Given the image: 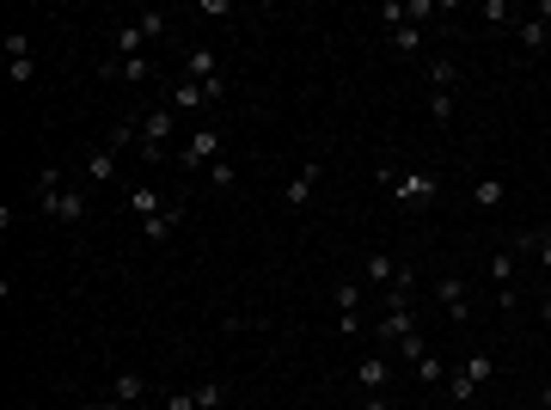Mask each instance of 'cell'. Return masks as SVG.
Listing matches in <instances>:
<instances>
[{"label": "cell", "mask_w": 551, "mask_h": 410, "mask_svg": "<svg viewBox=\"0 0 551 410\" xmlns=\"http://www.w3.org/2000/svg\"><path fill=\"white\" fill-rule=\"evenodd\" d=\"M362 410H392V405H387V398H367V405H362Z\"/></svg>", "instance_id": "836d02e7"}, {"label": "cell", "mask_w": 551, "mask_h": 410, "mask_svg": "<svg viewBox=\"0 0 551 410\" xmlns=\"http://www.w3.org/2000/svg\"><path fill=\"white\" fill-rule=\"evenodd\" d=\"M178 221H184V208H160V215H147V221H142V233L154 239V246H165V239L178 233Z\"/></svg>", "instance_id": "9a60e30c"}, {"label": "cell", "mask_w": 551, "mask_h": 410, "mask_svg": "<svg viewBox=\"0 0 551 410\" xmlns=\"http://www.w3.org/2000/svg\"><path fill=\"white\" fill-rule=\"evenodd\" d=\"M387 380H392L387 355H367V362H355V386H362L367 398H380V392H387Z\"/></svg>", "instance_id": "ba28073f"}, {"label": "cell", "mask_w": 551, "mask_h": 410, "mask_svg": "<svg viewBox=\"0 0 551 410\" xmlns=\"http://www.w3.org/2000/svg\"><path fill=\"white\" fill-rule=\"evenodd\" d=\"M92 410H160V405H111V398H104V405H92Z\"/></svg>", "instance_id": "d6a6232c"}, {"label": "cell", "mask_w": 551, "mask_h": 410, "mask_svg": "<svg viewBox=\"0 0 551 410\" xmlns=\"http://www.w3.org/2000/svg\"><path fill=\"white\" fill-rule=\"evenodd\" d=\"M521 251H527V258H539V264L551 269V233H546V226H527V233L514 239V258H521Z\"/></svg>", "instance_id": "e0dca14e"}, {"label": "cell", "mask_w": 551, "mask_h": 410, "mask_svg": "<svg viewBox=\"0 0 551 410\" xmlns=\"http://www.w3.org/2000/svg\"><path fill=\"white\" fill-rule=\"evenodd\" d=\"M331 294H337V312H344V319H337V331H344V337H355V325H362V319H355V312H362V282H349V276H344Z\"/></svg>", "instance_id": "52a82bcc"}, {"label": "cell", "mask_w": 551, "mask_h": 410, "mask_svg": "<svg viewBox=\"0 0 551 410\" xmlns=\"http://www.w3.org/2000/svg\"><path fill=\"white\" fill-rule=\"evenodd\" d=\"M410 331H417V312H387V319H380V337H387V343H398Z\"/></svg>", "instance_id": "ffe728a7"}, {"label": "cell", "mask_w": 551, "mask_h": 410, "mask_svg": "<svg viewBox=\"0 0 551 410\" xmlns=\"http://www.w3.org/2000/svg\"><path fill=\"white\" fill-rule=\"evenodd\" d=\"M172 129H178V110H172V104H160V110H142V160H147V165L165 160Z\"/></svg>", "instance_id": "7a4b0ae2"}, {"label": "cell", "mask_w": 551, "mask_h": 410, "mask_svg": "<svg viewBox=\"0 0 551 410\" xmlns=\"http://www.w3.org/2000/svg\"><path fill=\"white\" fill-rule=\"evenodd\" d=\"M160 410H196V392H165Z\"/></svg>", "instance_id": "1f68e13d"}, {"label": "cell", "mask_w": 551, "mask_h": 410, "mask_svg": "<svg viewBox=\"0 0 551 410\" xmlns=\"http://www.w3.org/2000/svg\"><path fill=\"white\" fill-rule=\"evenodd\" d=\"M539 319H546V325H551V294H546V307H539Z\"/></svg>", "instance_id": "e575fe53"}, {"label": "cell", "mask_w": 551, "mask_h": 410, "mask_svg": "<svg viewBox=\"0 0 551 410\" xmlns=\"http://www.w3.org/2000/svg\"><path fill=\"white\" fill-rule=\"evenodd\" d=\"M380 184H387L405 208H435V203H441V172H429V165H410V172L380 165Z\"/></svg>", "instance_id": "6da1fadb"}, {"label": "cell", "mask_w": 551, "mask_h": 410, "mask_svg": "<svg viewBox=\"0 0 551 410\" xmlns=\"http://www.w3.org/2000/svg\"><path fill=\"white\" fill-rule=\"evenodd\" d=\"M392 49H398V56H423V31H417V25H398V31H392Z\"/></svg>", "instance_id": "44dd1931"}, {"label": "cell", "mask_w": 551, "mask_h": 410, "mask_svg": "<svg viewBox=\"0 0 551 410\" xmlns=\"http://www.w3.org/2000/svg\"><path fill=\"white\" fill-rule=\"evenodd\" d=\"M111 56H147V31L142 25H117L111 31Z\"/></svg>", "instance_id": "5bb4252c"}, {"label": "cell", "mask_w": 551, "mask_h": 410, "mask_svg": "<svg viewBox=\"0 0 551 410\" xmlns=\"http://www.w3.org/2000/svg\"><path fill=\"white\" fill-rule=\"evenodd\" d=\"M417 380H423V386H441V380H448V368H441L435 355H423V362H417Z\"/></svg>", "instance_id": "f1b7e54d"}, {"label": "cell", "mask_w": 551, "mask_h": 410, "mask_svg": "<svg viewBox=\"0 0 551 410\" xmlns=\"http://www.w3.org/2000/svg\"><path fill=\"white\" fill-rule=\"evenodd\" d=\"M514 269H521V264H514V246H503L496 258H490V282H496V288H514Z\"/></svg>", "instance_id": "ac0fdd59"}, {"label": "cell", "mask_w": 551, "mask_h": 410, "mask_svg": "<svg viewBox=\"0 0 551 410\" xmlns=\"http://www.w3.org/2000/svg\"><path fill=\"white\" fill-rule=\"evenodd\" d=\"M435 300L448 307L453 325H466V319H472V288H466V276H441V282H435Z\"/></svg>", "instance_id": "5b68a950"}, {"label": "cell", "mask_w": 551, "mask_h": 410, "mask_svg": "<svg viewBox=\"0 0 551 410\" xmlns=\"http://www.w3.org/2000/svg\"><path fill=\"white\" fill-rule=\"evenodd\" d=\"M215 160H221V129L215 123H203L190 142L178 147V165H190V172H196V165H215Z\"/></svg>", "instance_id": "3957f363"}, {"label": "cell", "mask_w": 551, "mask_h": 410, "mask_svg": "<svg viewBox=\"0 0 551 410\" xmlns=\"http://www.w3.org/2000/svg\"><path fill=\"white\" fill-rule=\"evenodd\" d=\"M31 74H37L31 56H6V80H13V86H31Z\"/></svg>", "instance_id": "d4e9b609"}, {"label": "cell", "mask_w": 551, "mask_h": 410, "mask_svg": "<svg viewBox=\"0 0 551 410\" xmlns=\"http://www.w3.org/2000/svg\"><path fill=\"white\" fill-rule=\"evenodd\" d=\"M111 405H147V373L122 368L117 380H111Z\"/></svg>", "instance_id": "8fae6325"}, {"label": "cell", "mask_w": 551, "mask_h": 410, "mask_svg": "<svg viewBox=\"0 0 551 410\" xmlns=\"http://www.w3.org/2000/svg\"><path fill=\"white\" fill-rule=\"evenodd\" d=\"M429 117L435 123H453V92H429Z\"/></svg>", "instance_id": "4316f807"}, {"label": "cell", "mask_w": 551, "mask_h": 410, "mask_svg": "<svg viewBox=\"0 0 551 410\" xmlns=\"http://www.w3.org/2000/svg\"><path fill=\"white\" fill-rule=\"evenodd\" d=\"M453 80H460V68L441 56V62H429V92H453Z\"/></svg>", "instance_id": "7402d4cb"}, {"label": "cell", "mask_w": 551, "mask_h": 410, "mask_svg": "<svg viewBox=\"0 0 551 410\" xmlns=\"http://www.w3.org/2000/svg\"><path fill=\"white\" fill-rule=\"evenodd\" d=\"M398 343H405V362H410V368H417V362H423V355H429L423 331H410V337H398Z\"/></svg>", "instance_id": "f546056e"}, {"label": "cell", "mask_w": 551, "mask_h": 410, "mask_svg": "<svg viewBox=\"0 0 551 410\" xmlns=\"http://www.w3.org/2000/svg\"><path fill=\"white\" fill-rule=\"evenodd\" d=\"M539 410H551V386H546V398H539Z\"/></svg>", "instance_id": "d590c367"}, {"label": "cell", "mask_w": 551, "mask_h": 410, "mask_svg": "<svg viewBox=\"0 0 551 410\" xmlns=\"http://www.w3.org/2000/svg\"><path fill=\"white\" fill-rule=\"evenodd\" d=\"M80 172H86V184H111V178H117V153H111V147H92V153H86V165H80Z\"/></svg>", "instance_id": "4fadbf2b"}, {"label": "cell", "mask_w": 551, "mask_h": 410, "mask_svg": "<svg viewBox=\"0 0 551 410\" xmlns=\"http://www.w3.org/2000/svg\"><path fill=\"white\" fill-rule=\"evenodd\" d=\"M319 172H325V165H306V172H294V178L282 184V203H288V208H306V203H313V190H319Z\"/></svg>", "instance_id": "30bf717a"}, {"label": "cell", "mask_w": 551, "mask_h": 410, "mask_svg": "<svg viewBox=\"0 0 551 410\" xmlns=\"http://www.w3.org/2000/svg\"><path fill=\"white\" fill-rule=\"evenodd\" d=\"M503 196H509L503 178H478V184H472V203H478V208H503Z\"/></svg>", "instance_id": "d6986e66"}, {"label": "cell", "mask_w": 551, "mask_h": 410, "mask_svg": "<svg viewBox=\"0 0 551 410\" xmlns=\"http://www.w3.org/2000/svg\"><path fill=\"white\" fill-rule=\"evenodd\" d=\"M362 282L392 288V282H398V258H387V251H367V258H362Z\"/></svg>", "instance_id": "7c38bea8"}, {"label": "cell", "mask_w": 551, "mask_h": 410, "mask_svg": "<svg viewBox=\"0 0 551 410\" xmlns=\"http://www.w3.org/2000/svg\"><path fill=\"white\" fill-rule=\"evenodd\" d=\"M221 405H227V386H215V380L196 386V410H221Z\"/></svg>", "instance_id": "484cf974"}, {"label": "cell", "mask_w": 551, "mask_h": 410, "mask_svg": "<svg viewBox=\"0 0 551 410\" xmlns=\"http://www.w3.org/2000/svg\"><path fill=\"white\" fill-rule=\"evenodd\" d=\"M135 25H142V31H147V43H160V37H165V13H142V19H135Z\"/></svg>", "instance_id": "4dcf8cb0"}, {"label": "cell", "mask_w": 551, "mask_h": 410, "mask_svg": "<svg viewBox=\"0 0 551 410\" xmlns=\"http://www.w3.org/2000/svg\"><path fill=\"white\" fill-rule=\"evenodd\" d=\"M37 208H43V215H56L61 226H74V221H86V190L80 184H61L56 196H43Z\"/></svg>", "instance_id": "277c9868"}, {"label": "cell", "mask_w": 551, "mask_h": 410, "mask_svg": "<svg viewBox=\"0 0 551 410\" xmlns=\"http://www.w3.org/2000/svg\"><path fill=\"white\" fill-rule=\"evenodd\" d=\"M448 392H453V405H472V398H478L484 386H478L472 373H460V368H453V373H448Z\"/></svg>", "instance_id": "cb8c5ba5"}, {"label": "cell", "mask_w": 551, "mask_h": 410, "mask_svg": "<svg viewBox=\"0 0 551 410\" xmlns=\"http://www.w3.org/2000/svg\"><path fill=\"white\" fill-rule=\"evenodd\" d=\"M178 80L215 86V80H221V62H215V56H208V49H190V56H184V68H178Z\"/></svg>", "instance_id": "9c48e42d"}, {"label": "cell", "mask_w": 551, "mask_h": 410, "mask_svg": "<svg viewBox=\"0 0 551 410\" xmlns=\"http://www.w3.org/2000/svg\"><path fill=\"white\" fill-rule=\"evenodd\" d=\"M104 80H129V86H147L154 80V62L147 56H104V68H99Z\"/></svg>", "instance_id": "8992f818"}, {"label": "cell", "mask_w": 551, "mask_h": 410, "mask_svg": "<svg viewBox=\"0 0 551 410\" xmlns=\"http://www.w3.org/2000/svg\"><path fill=\"white\" fill-rule=\"evenodd\" d=\"M129 208H135L142 221H147V215H160V190H154V184H135V190H129Z\"/></svg>", "instance_id": "603a6c76"}, {"label": "cell", "mask_w": 551, "mask_h": 410, "mask_svg": "<svg viewBox=\"0 0 551 410\" xmlns=\"http://www.w3.org/2000/svg\"><path fill=\"white\" fill-rule=\"evenodd\" d=\"M208 184H215V190H233V184H239V172H233L227 160H215V165H208Z\"/></svg>", "instance_id": "83f0119b"}, {"label": "cell", "mask_w": 551, "mask_h": 410, "mask_svg": "<svg viewBox=\"0 0 551 410\" xmlns=\"http://www.w3.org/2000/svg\"><path fill=\"white\" fill-rule=\"evenodd\" d=\"M514 37H521V49H533V56H539V49L551 43V25L539 19V13H533V19H514Z\"/></svg>", "instance_id": "2e32d148"}]
</instances>
